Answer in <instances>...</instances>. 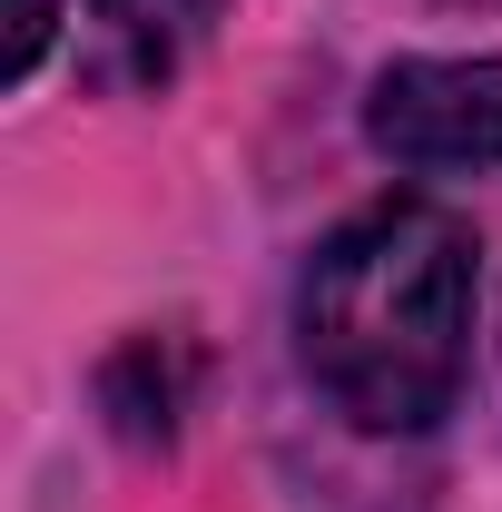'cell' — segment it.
Returning a JSON list of instances; mask_svg holds the SVG:
<instances>
[{
  "label": "cell",
  "mask_w": 502,
  "mask_h": 512,
  "mask_svg": "<svg viewBox=\"0 0 502 512\" xmlns=\"http://www.w3.org/2000/svg\"><path fill=\"white\" fill-rule=\"evenodd\" d=\"M296 355L365 434H424L473 365V227L434 197H384L306 256Z\"/></svg>",
  "instance_id": "6da1fadb"
},
{
  "label": "cell",
  "mask_w": 502,
  "mask_h": 512,
  "mask_svg": "<svg viewBox=\"0 0 502 512\" xmlns=\"http://www.w3.org/2000/svg\"><path fill=\"white\" fill-rule=\"evenodd\" d=\"M365 138L394 168H502V50L493 60H394L365 89Z\"/></svg>",
  "instance_id": "7a4b0ae2"
},
{
  "label": "cell",
  "mask_w": 502,
  "mask_h": 512,
  "mask_svg": "<svg viewBox=\"0 0 502 512\" xmlns=\"http://www.w3.org/2000/svg\"><path fill=\"white\" fill-rule=\"evenodd\" d=\"M207 20H217V0H89V20H79V60L99 89H168L188 50L207 40Z\"/></svg>",
  "instance_id": "3957f363"
},
{
  "label": "cell",
  "mask_w": 502,
  "mask_h": 512,
  "mask_svg": "<svg viewBox=\"0 0 502 512\" xmlns=\"http://www.w3.org/2000/svg\"><path fill=\"white\" fill-rule=\"evenodd\" d=\"M50 30H60V0H20V10H10V79H30V69H40V50H50Z\"/></svg>",
  "instance_id": "277c9868"
}]
</instances>
